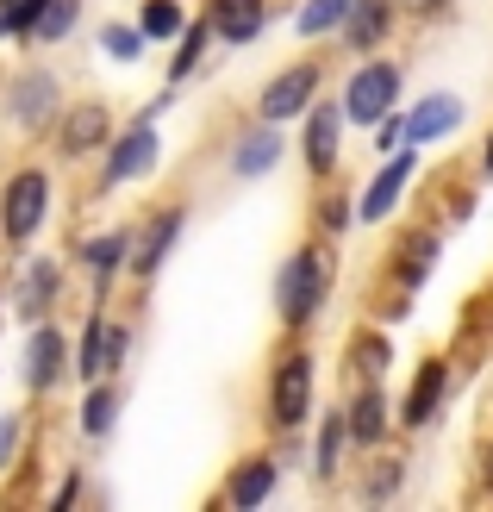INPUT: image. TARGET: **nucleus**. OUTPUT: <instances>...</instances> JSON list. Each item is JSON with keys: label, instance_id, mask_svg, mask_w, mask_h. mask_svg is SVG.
<instances>
[{"label": "nucleus", "instance_id": "1", "mask_svg": "<svg viewBox=\"0 0 493 512\" xmlns=\"http://www.w3.org/2000/svg\"><path fill=\"white\" fill-rule=\"evenodd\" d=\"M325 300V256L319 250H294L281 263V281H275V306H281V325H306Z\"/></svg>", "mask_w": 493, "mask_h": 512}, {"label": "nucleus", "instance_id": "2", "mask_svg": "<svg viewBox=\"0 0 493 512\" xmlns=\"http://www.w3.org/2000/svg\"><path fill=\"white\" fill-rule=\"evenodd\" d=\"M394 100H400V69L394 63H362L350 75V88H344V119L375 125V119L394 113Z\"/></svg>", "mask_w": 493, "mask_h": 512}, {"label": "nucleus", "instance_id": "3", "mask_svg": "<svg viewBox=\"0 0 493 512\" xmlns=\"http://www.w3.org/2000/svg\"><path fill=\"white\" fill-rule=\"evenodd\" d=\"M306 413H313V356L294 350V356H281V369H275L269 419H275L281 431H294V425H306Z\"/></svg>", "mask_w": 493, "mask_h": 512}, {"label": "nucleus", "instance_id": "4", "mask_svg": "<svg viewBox=\"0 0 493 512\" xmlns=\"http://www.w3.org/2000/svg\"><path fill=\"white\" fill-rule=\"evenodd\" d=\"M44 200H50V182L38 169H25L7 182V194H0V232H7L13 244H25L44 225Z\"/></svg>", "mask_w": 493, "mask_h": 512}, {"label": "nucleus", "instance_id": "5", "mask_svg": "<svg viewBox=\"0 0 493 512\" xmlns=\"http://www.w3.org/2000/svg\"><path fill=\"white\" fill-rule=\"evenodd\" d=\"M313 94H319V63H294V69H281L275 82L263 88V100H256V113H263L269 125H281V119H300L306 107H313Z\"/></svg>", "mask_w": 493, "mask_h": 512}, {"label": "nucleus", "instance_id": "6", "mask_svg": "<svg viewBox=\"0 0 493 512\" xmlns=\"http://www.w3.org/2000/svg\"><path fill=\"white\" fill-rule=\"evenodd\" d=\"M412 169H419V157H412V150H400V157H387L381 163V175H375V182L369 188H362V219H387V213H394V200L406 194V182H412Z\"/></svg>", "mask_w": 493, "mask_h": 512}, {"label": "nucleus", "instance_id": "7", "mask_svg": "<svg viewBox=\"0 0 493 512\" xmlns=\"http://www.w3.org/2000/svg\"><path fill=\"white\" fill-rule=\"evenodd\" d=\"M119 356H125V331L107 325V319H94L88 338H82V356H75V375H82V381H107L119 369Z\"/></svg>", "mask_w": 493, "mask_h": 512}, {"label": "nucleus", "instance_id": "8", "mask_svg": "<svg viewBox=\"0 0 493 512\" xmlns=\"http://www.w3.org/2000/svg\"><path fill=\"white\" fill-rule=\"evenodd\" d=\"M337 138H344V107H306V169L331 175Z\"/></svg>", "mask_w": 493, "mask_h": 512}, {"label": "nucleus", "instance_id": "9", "mask_svg": "<svg viewBox=\"0 0 493 512\" xmlns=\"http://www.w3.org/2000/svg\"><path fill=\"white\" fill-rule=\"evenodd\" d=\"M63 363H69V344H63V331L38 319L32 344H25V381H32V388H50V381L63 375Z\"/></svg>", "mask_w": 493, "mask_h": 512}, {"label": "nucleus", "instance_id": "10", "mask_svg": "<svg viewBox=\"0 0 493 512\" xmlns=\"http://www.w3.org/2000/svg\"><path fill=\"white\" fill-rule=\"evenodd\" d=\"M462 125V100L456 94H425L419 107L406 113V144H425V138H444Z\"/></svg>", "mask_w": 493, "mask_h": 512}, {"label": "nucleus", "instance_id": "11", "mask_svg": "<svg viewBox=\"0 0 493 512\" xmlns=\"http://www.w3.org/2000/svg\"><path fill=\"white\" fill-rule=\"evenodd\" d=\"M157 132L150 125H138V132H125L119 144H113V157H107V182H132V175H144L150 163H157Z\"/></svg>", "mask_w": 493, "mask_h": 512}, {"label": "nucleus", "instance_id": "12", "mask_svg": "<svg viewBox=\"0 0 493 512\" xmlns=\"http://www.w3.org/2000/svg\"><path fill=\"white\" fill-rule=\"evenodd\" d=\"M213 38L225 44H250L256 32H263V0H213Z\"/></svg>", "mask_w": 493, "mask_h": 512}, {"label": "nucleus", "instance_id": "13", "mask_svg": "<svg viewBox=\"0 0 493 512\" xmlns=\"http://www.w3.org/2000/svg\"><path fill=\"white\" fill-rule=\"evenodd\" d=\"M394 25V0H350V13H344V32L356 50H369L381 44V32Z\"/></svg>", "mask_w": 493, "mask_h": 512}, {"label": "nucleus", "instance_id": "14", "mask_svg": "<svg viewBox=\"0 0 493 512\" xmlns=\"http://www.w3.org/2000/svg\"><path fill=\"white\" fill-rule=\"evenodd\" d=\"M444 388H450V369H444V363H425L419 381H412V394H406V413H400V419H406V425H431Z\"/></svg>", "mask_w": 493, "mask_h": 512}, {"label": "nucleus", "instance_id": "15", "mask_svg": "<svg viewBox=\"0 0 493 512\" xmlns=\"http://www.w3.org/2000/svg\"><path fill=\"white\" fill-rule=\"evenodd\" d=\"M7 113H19V125H38L44 113H57V82H50V75H25L7 94Z\"/></svg>", "mask_w": 493, "mask_h": 512}, {"label": "nucleus", "instance_id": "16", "mask_svg": "<svg viewBox=\"0 0 493 512\" xmlns=\"http://www.w3.org/2000/svg\"><path fill=\"white\" fill-rule=\"evenodd\" d=\"M275 494V463L269 456H250V463H238V475H231V506H263Z\"/></svg>", "mask_w": 493, "mask_h": 512}, {"label": "nucleus", "instance_id": "17", "mask_svg": "<svg viewBox=\"0 0 493 512\" xmlns=\"http://www.w3.org/2000/svg\"><path fill=\"white\" fill-rule=\"evenodd\" d=\"M57 288H63L57 263H32V269H25V288H19V313L38 325V319L50 313V300H57Z\"/></svg>", "mask_w": 493, "mask_h": 512}, {"label": "nucleus", "instance_id": "18", "mask_svg": "<svg viewBox=\"0 0 493 512\" xmlns=\"http://www.w3.org/2000/svg\"><path fill=\"white\" fill-rule=\"evenodd\" d=\"M344 425H350V438L356 444H381V431H387V400H381V388H369L350 413H344Z\"/></svg>", "mask_w": 493, "mask_h": 512}, {"label": "nucleus", "instance_id": "19", "mask_svg": "<svg viewBox=\"0 0 493 512\" xmlns=\"http://www.w3.org/2000/svg\"><path fill=\"white\" fill-rule=\"evenodd\" d=\"M100 138H107V107H75L69 125H63V150L82 157V150H94Z\"/></svg>", "mask_w": 493, "mask_h": 512}, {"label": "nucleus", "instance_id": "20", "mask_svg": "<svg viewBox=\"0 0 493 512\" xmlns=\"http://www.w3.org/2000/svg\"><path fill=\"white\" fill-rule=\"evenodd\" d=\"M275 157H281V138H275V125L263 119V132H250V138L238 144V175H263Z\"/></svg>", "mask_w": 493, "mask_h": 512}, {"label": "nucleus", "instance_id": "21", "mask_svg": "<svg viewBox=\"0 0 493 512\" xmlns=\"http://www.w3.org/2000/svg\"><path fill=\"white\" fill-rule=\"evenodd\" d=\"M175 232H181V213H163L157 225H150V238H144V250H138V275H157V263L169 256V244H175Z\"/></svg>", "mask_w": 493, "mask_h": 512}, {"label": "nucleus", "instance_id": "22", "mask_svg": "<svg viewBox=\"0 0 493 512\" xmlns=\"http://www.w3.org/2000/svg\"><path fill=\"white\" fill-rule=\"evenodd\" d=\"M344 13H350V0H306L294 25H300V38H319V32H337Z\"/></svg>", "mask_w": 493, "mask_h": 512}, {"label": "nucleus", "instance_id": "23", "mask_svg": "<svg viewBox=\"0 0 493 512\" xmlns=\"http://www.w3.org/2000/svg\"><path fill=\"white\" fill-rule=\"evenodd\" d=\"M431 263H437V238H412V244H400V281H406V288H419V281L431 275Z\"/></svg>", "mask_w": 493, "mask_h": 512}, {"label": "nucleus", "instance_id": "24", "mask_svg": "<svg viewBox=\"0 0 493 512\" xmlns=\"http://www.w3.org/2000/svg\"><path fill=\"white\" fill-rule=\"evenodd\" d=\"M138 32H144V38H175V32H181V7H175V0H144Z\"/></svg>", "mask_w": 493, "mask_h": 512}, {"label": "nucleus", "instance_id": "25", "mask_svg": "<svg viewBox=\"0 0 493 512\" xmlns=\"http://www.w3.org/2000/svg\"><path fill=\"white\" fill-rule=\"evenodd\" d=\"M125 250H132V244H125V232H113V238H94V244L82 250V263H88V269H94L100 281H107V275H113V269L125 263Z\"/></svg>", "mask_w": 493, "mask_h": 512}, {"label": "nucleus", "instance_id": "26", "mask_svg": "<svg viewBox=\"0 0 493 512\" xmlns=\"http://www.w3.org/2000/svg\"><path fill=\"white\" fill-rule=\"evenodd\" d=\"M206 38H213V19H206V25H188V32H181V50H175V63H169V75H175V82L200 69V50H206Z\"/></svg>", "mask_w": 493, "mask_h": 512}, {"label": "nucleus", "instance_id": "27", "mask_svg": "<svg viewBox=\"0 0 493 512\" xmlns=\"http://www.w3.org/2000/svg\"><path fill=\"white\" fill-rule=\"evenodd\" d=\"M50 0H0V32H38Z\"/></svg>", "mask_w": 493, "mask_h": 512}, {"label": "nucleus", "instance_id": "28", "mask_svg": "<svg viewBox=\"0 0 493 512\" xmlns=\"http://www.w3.org/2000/svg\"><path fill=\"white\" fill-rule=\"evenodd\" d=\"M344 438H350L344 413H331V419H325V431H319V475H337V456H344Z\"/></svg>", "mask_w": 493, "mask_h": 512}, {"label": "nucleus", "instance_id": "29", "mask_svg": "<svg viewBox=\"0 0 493 512\" xmlns=\"http://www.w3.org/2000/svg\"><path fill=\"white\" fill-rule=\"evenodd\" d=\"M113 406H119L113 388H94V394H88V406H82V431H88V438H100V431L113 425Z\"/></svg>", "mask_w": 493, "mask_h": 512}, {"label": "nucleus", "instance_id": "30", "mask_svg": "<svg viewBox=\"0 0 493 512\" xmlns=\"http://www.w3.org/2000/svg\"><path fill=\"white\" fill-rule=\"evenodd\" d=\"M69 25H75V0H50L44 19H38V32H44V38H63Z\"/></svg>", "mask_w": 493, "mask_h": 512}, {"label": "nucleus", "instance_id": "31", "mask_svg": "<svg viewBox=\"0 0 493 512\" xmlns=\"http://www.w3.org/2000/svg\"><path fill=\"white\" fill-rule=\"evenodd\" d=\"M138 44H144V32H125V25H113V32H107V50H113V57H138Z\"/></svg>", "mask_w": 493, "mask_h": 512}, {"label": "nucleus", "instance_id": "32", "mask_svg": "<svg viewBox=\"0 0 493 512\" xmlns=\"http://www.w3.org/2000/svg\"><path fill=\"white\" fill-rule=\"evenodd\" d=\"M356 356H362V369H369V375H381V369H387V344H381V338H362V344H356Z\"/></svg>", "mask_w": 493, "mask_h": 512}, {"label": "nucleus", "instance_id": "33", "mask_svg": "<svg viewBox=\"0 0 493 512\" xmlns=\"http://www.w3.org/2000/svg\"><path fill=\"white\" fill-rule=\"evenodd\" d=\"M13 444H19V419L7 413V419H0V469H7V456H13Z\"/></svg>", "mask_w": 493, "mask_h": 512}, {"label": "nucleus", "instance_id": "34", "mask_svg": "<svg viewBox=\"0 0 493 512\" xmlns=\"http://www.w3.org/2000/svg\"><path fill=\"white\" fill-rule=\"evenodd\" d=\"M325 225H331V232H344V225H350V207H344V200H331V207H325Z\"/></svg>", "mask_w": 493, "mask_h": 512}, {"label": "nucleus", "instance_id": "35", "mask_svg": "<svg viewBox=\"0 0 493 512\" xmlns=\"http://www.w3.org/2000/svg\"><path fill=\"white\" fill-rule=\"evenodd\" d=\"M450 0H406V13H444Z\"/></svg>", "mask_w": 493, "mask_h": 512}, {"label": "nucleus", "instance_id": "36", "mask_svg": "<svg viewBox=\"0 0 493 512\" xmlns=\"http://www.w3.org/2000/svg\"><path fill=\"white\" fill-rule=\"evenodd\" d=\"M481 481H487V494H493V450H487V475Z\"/></svg>", "mask_w": 493, "mask_h": 512}, {"label": "nucleus", "instance_id": "37", "mask_svg": "<svg viewBox=\"0 0 493 512\" xmlns=\"http://www.w3.org/2000/svg\"><path fill=\"white\" fill-rule=\"evenodd\" d=\"M487 175H493V138H487Z\"/></svg>", "mask_w": 493, "mask_h": 512}]
</instances>
